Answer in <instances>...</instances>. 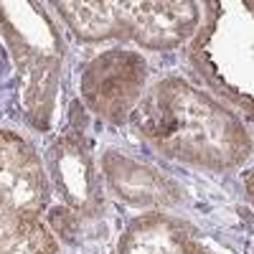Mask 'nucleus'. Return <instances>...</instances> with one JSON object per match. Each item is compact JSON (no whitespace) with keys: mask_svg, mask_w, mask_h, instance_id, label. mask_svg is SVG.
<instances>
[{"mask_svg":"<svg viewBox=\"0 0 254 254\" xmlns=\"http://www.w3.org/2000/svg\"><path fill=\"white\" fill-rule=\"evenodd\" d=\"M69 31L87 44L122 38L147 49L171 51L193 38L201 26V5L176 3H54Z\"/></svg>","mask_w":254,"mask_h":254,"instance_id":"3","label":"nucleus"},{"mask_svg":"<svg viewBox=\"0 0 254 254\" xmlns=\"http://www.w3.org/2000/svg\"><path fill=\"white\" fill-rule=\"evenodd\" d=\"M130 120L160 155L203 171H234L252 155L242 117L183 76L158 79L140 97Z\"/></svg>","mask_w":254,"mask_h":254,"instance_id":"1","label":"nucleus"},{"mask_svg":"<svg viewBox=\"0 0 254 254\" xmlns=\"http://www.w3.org/2000/svg\"><path fill=\"white\" fill-rule=\"evenodd\" d=\"M0 36L15 64L20 112L33 130L46 132L54 120L66 44L41 3H0Z\"/></svg>","mask_w":254,"mask_h":254,"instance_id":"2","label":"nucleus"},{"mask_svg":"<svg viewBox=\"0 0 254 254\" xmlns=\"http://www.w3.org/2000/svg\"><path fill=\"white\" fill-rule=\"evenodd\" d=\"M0 254H59V242L41 216L0 203Z\"/></svg>","mask_w":254,"mask_h":254,"instance_id":"10","label":"nucleus"},{"mask_svg":"<svg viewBox=\"0 0 254 254\" xmlns=\"http://www.w3.org/2000/svg\"><path fill=\"white\" fill-rule=\"evenodd\" d=\"M49 181H54L56 190L74 214L84 219H94L102 214L104 198L99 176L94 171V160L84 135L76 127L64 130L49 147Z\"/></svg>","mask_w":254,"mask_h":254,"instance_id":"6","label":"nucleus"},{"mask_svg":"<svg viewBox=\"0 0 254 254\" xmlns=\"http://www.w3.org/2000/svg\"><path fill=\"white\" fill-rule=\"evenodd\" d=\"M49 229L51 234H59L61 242L76 244L79 242V231H81V216L74 214L69 206H54L49 211Z\"/></svg>","mask_w":254,"mask_h":254,"instance_id":"11","label":"nucleus"},{"mask_svg":"<svg viewBox=\"0 0 254 254\" xmlns=\"http://www.w3.org/2000/svg\"><path fill=\"white\" fill-rule=\"evenodd\" d=\"M51 181L38 153L18 132L0 130V203L28 216L49 208Z\"/></svg>","mask_w":254,"mask_h":254,"instance_id":"7","label":"nucleus"},{"mask_svg":"<svg viewBox=\"0 0 254 254\" xmlns=\"http://www.w3.org/2000/svg\"><path fill=\"white\" fill-rule=\"evenodd\" d=\"M117 254H219L203 234L178 216L147 211L125 226Z\"/></svg>","mask_w":254,"mask_h":254,"instance_id":"9","label":"nucleus"},{"mask_svg":"<svg viewBox=\"0 0 254 254\" xmlns=\"http://www.w3.org/2000/svg\"><path fill=\"white\" fill-rule=\"evenodd\" d=\"M193 33L190 61L214 92L252 112V10L247 3H208Z\"/></svg>","mask_w":254,"mask_h":254,"instance_id":"4","label":"nucleus"},{"mask_svg":"<svg viewBox=\"0 0 254 254\" xmlns=\"http://www.w3.org/2000/svg\"><path fill=\"white\" fill-rule=\"evenodd\" d=\"M102 176L112 193L130 206L165 208L183 201V188L171 176H165L120 150H104Z\"/></svg>","mask_w":254,"mask_h":254,"instance_id":"8","label":"nucleus"},{"mask_svg":"<svg viewBox=\"0 0 254 254\" xmlns=\"http://www.w3.org/2000/svg\"><path fill=\"white\" fill-rule=\"evenodd\" d=\"M147 84V61L137 51L110 49L97 54L81 71L79 92L92 115L110 125L130 120Z\"/></svg>","mask_w":254,"mask_h":254,"instance_id":"5","label":"nucleus"}]
</instances>
